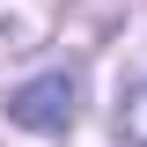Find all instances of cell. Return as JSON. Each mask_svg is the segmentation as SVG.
<instances>
[{
    "instance_id": "obj_1",
    "label": "cell",
    "mask_w": 147,
    "mask_h": 147,
    "mask_svg": "<svg viewBox=\"0 0 147 147\" xmlns=\"http://www.w3.org/2000/svg\"><path fill=\"white\" fill-rule=\"evenodd\" d=\"M7 118L30 132H66L74 125V74H37V81H22L15 103H7Z\"/></svg>"
}]
</instances>
